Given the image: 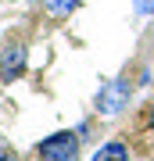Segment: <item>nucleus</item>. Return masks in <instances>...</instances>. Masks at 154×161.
Instances as JSON below:
<instances>
[{
    "mask_svg": "<svg viewBox=\"0 0 154 161\" xmlns=\"http://www.w3.org/2000/svg\"><path fill=\"white\" fill-rule=\"evenodd\" d=\"M151 125H154V104H151Z\"/></svg>",
    "mask_w": 154,
    "mask_h": 161,
    "instance_id": "8",
    "label": "nucleus"
},
{
    "mask_svg": "<svg viewBox=\"0 0 154 161\" xmlns=\"http://www.w3.org/2000/svg\"><path fill=\"white\" fill-rule=\"evenodd\" d=\"M133 7H136L140 14H154V0H133Z\"/></svg>",
    "mask_w": 154,
    "mask_h": 161,
    "instance_id": "6",
    "label": "nucleus"
},
{
    "mask_svg": "<svg viewBox=\"0 0 154 161\" xmlns=\"http://www.w3.org/2000/svg\"><path fill=\"white\" fill-rule=\"evenodd\" d=\"M129 97H133L129 79H111V82H104L100 93H97V111L100 115H118V111L129 104Z\"/></svg>",
    "mask_w": 154,
    "mask_h": 161,
    "instance_id": "3",
    "label": "nucleus"
},
{
    "mask_svg": "<svg viewBox=\"0 0 154 161\" xmlns=\"http://www.w3.org/2000/svg\"><path fill=\"white\" fill-rule=\"evenodd\" d=\"M90 161H129V150H126V143L111 140V143H104V147H100Z\"/></svg>",
    "mask_w": 154,
    "mask_h": 161,
    "instance_id": "4",
    "label": "nucleus"
},
{
    "mask_svg": "<svg viewBox=\"0 0 154 161\" xmlns=\"http://www.w3.org/2000/svg\"><path fill=\"white\" fill-rule=\"evenodd\" d=\"M36 154L43 161H75V154H79V136L72 129H61L54 136H47L43 143H36Z\"/></svg>",
    "mask_w": 154,
    "mask_h": 161,
    "instance_id": "1",
    "label": "nucleus"
},
{
    "mask_svg": "<svg viewBox=\"0 0 154 161\" xmlns=\"http://www.w3.org/2000/svg\"><path fill=\"white\" fill-rule=\"evenodd\" d=\"M43 4H47V11L54 18H65V14H72L75 7H79V0H43Z\"/></svg>",
    "mask_w": 154,
    "mask_h": 161,
    "instance_id": "5",
    "label": "nucleus"
},
{
    "mask_svg": "<svg viewBox=\"0 0 154 161\" xmlns=\"http://www.w3.org/2000/svg\"><path fill=\"white\" fill-rule=\"evenodd\" d=\"M25 61H29L25 43H22V40H7L4 47H0V82H14V79H22Z\"/></svg>",
    "mask_w": 154,
    "mask_h": 161,
    "instance_id": "2",
    "label": "nucleus"
},
{
    "mask_svg": "<svg viewBox=\"0 0 154 161\" xmlns=\"http://www.w3.org/2000/svg\"><path fill=\"white\" fill-rule=\"evenodd\" d=\"M0 161H18V158L11 154V150H7V154H0Z\"/></svg>",
    "mask_w": 154,
    "mask_h": 161,
    "instance_id": "7",
    "label": "nucleus"
}]
</instances>
